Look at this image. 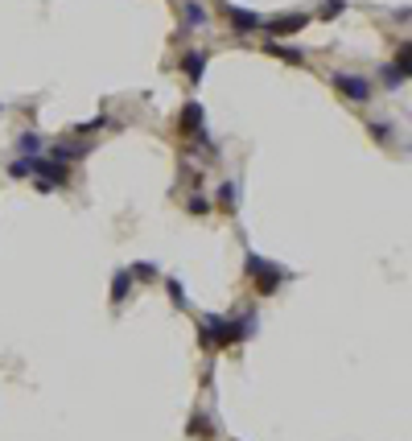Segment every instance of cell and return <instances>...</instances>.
Returning <instances> with one entry per match:
<instances>
[{
    "mask_svg": "<svg viewBox=\"0 0 412 441\" xmlns=\"http://www.w3.org/2000/svg\"><path fill=\"white\" fill-rule=\"evenodd\" d=\"M256 334V313H243V317H202L198 322V343L206 351H223L231 343H243Z\"/></svg>",
    "mask_w": 412,
    "mask_h": 441,
    "instance_id": "obj_1",
    "label": "cell"
},
{
    "mask_svg": "<svg viewBox=\"0 0 412 441\" xmlns=\"http://www.w3.org/2000/svg\"><path fill=\"white\" fill-rule=\"evenodd\" d=\"M247 272H252V281H256V289H260V297H273L276 289L289 281V272L273 260H264V256H256V252H247Z\"/></svg>",
    "mask_w": 412,
    "mask_h": 441,
    "instance_id": "obj_2",
    "label": "cell"
},
{
    "mask_svg": "<svg viewBox=\"0 0 412 441\" xmlns=\"http://www.w3.org/2000/svg\"><path fill=\"white\" fill-rule=\"evenodd\" d=\"M223 17L231 21V29L235 33H260V25H264V17L260 13H252V8H239V4H223Z\"/></svg>",
    "mask_w": 412,
    "mask_h": 441,
    "instance_id": "obj_3",
    "label": "cell"
},
{
    "mask_svg": "<svg viewBox=\"0 0 412 441\" xmlns=\"http://www.w3.org/2000/svg\"><path fill=\"white\" fill-rule=\"evenodd\" d=\"M310 25V17L305 13H284V17H273V21H264L260 29L268 33V38H289V33H301Z\"/></svg>",
    "mask_w": 412,
    "mask_h": 441,
    "instance_id": "obj_4",
    "label": "cell"
},
{
    "mask_svg": "<svg viewBox=\"0 0 412 441\" xmlns=\"http://www.w3.org/2000/svg\"><path fill=\"white\" fill-rule=\"evenodd\" d=\"M334 79V87L342 91L351 103H367L371 99V83H367L363 75H330Z\"/></svg>",
    "mask_w": 412,
    "mask_h": 441,
    "instance_id": "obj_5",
    "label": "cell"
},
{
    "mask_svg": "<svg viewBox=\"0 0 412 441\" xmlns=\"http://www.w3.org/2000/svg\"><path fill=\"white\" fill-rule=\"evenodd\" d=\"M178 128H182V136H198V140H206V128H202V103H185Z\"/></svg>",
    "mask_w": 412,
    "mask_h": 441,
    "instance_id": "obj_6",
    "label": "cell"
},
{
    "mask_svg": "<svg viewBox=\"0 0 412 441\" xmlns=\"http://www.w3.org/2000/svg\"><path fill=\"white\" fill-rule=\"evenodd\" d=\"M404 83H409V45L400 50L392 66H383V87H404Z\"/></svg>",
    "mask_w": 412,
    "mask_h": 441,
    "instance_id": "obj_7",
    "label": "cell"
},
{
    "mask_svg": "<svg viewBox=\"0 0 412 441\" xmlns=\"http://www.w3.org/2000/svg\"><path fill=\"white\" fill-rule=\"evenodd\" d=\"M49 153H54V161H79L91 153V140H58Z\"/></svg>",
    "mask_w": 412,
    "mask_h": 441,
    "instance_id": "obj_8",
    "label": "cell"
},
{
    "mask_svg": "<svg viewBox=\"0 0 412 441\" xmlns=\"http://www.w3.org/2000/svg\"><path fill=\"white\" fill-rule=\"evenodd\" d=\"M206 21H211V13L198 0H182V29H202Z\"/></svg>",
    "mask_w": 412,
    "mask_h": 441,
    "instance_id": "obj_9",
    "label": "cell"
},
{
    "mask_svg": "<svg viewBox=\"0 0 412 441\" xmlns=\"http://www.w3.org/2000/svg\"><path fill=\"white\" fill-rule=\"evenodd\" d=\"M182 70H185V79L198 83V79L206 75V54H202V50H190V54L182 58Z\"/></svg>",
    "mask_w": 412,
    "mask_h": 441,
    "instance_id": "obj_10",
    "label": "cell"
},
{
    "mask_svg": "<svg viewBox=\"0 0 412 441\" xmlns=\"http://www.w3.org/2000/svg\"><path fill=\"white\" fill-rule=\"evenodd\" d=\"M128 289H132V272H128V268H120V272L112 276V301L120 306V301L128 297Z\"/></svg>",
    "mask_w": 412,
    "mask_h": 441,
    "instance_id": "obj_11",
    "label": "cell"
},
{
    "mask_svg": "<svg viewBox=\"0 0 412 441\" xmlns=\"http://www.w3.org/2000/svg\"><path fill=\"white\" fill-rule=\"evenodd\" d=\"M17 149H21V157H38V153L46 149V140H42L38 133H25L21 140H17Z\"/></svg>",
    "mask_w": 412,
    "mask_h": 441,
    "instance_id": "obj_12",
    "label": "cell"
},
{
    "mask_svg": "<svg viewBox=\"0 0 412 441\" xmlns=\"http://www.w3.org/2000/svg\"><path fill=\"white\" fill-rule=\"evenodd\" d=\"M219 207H223V211H235V207H239V186H235V181H223V186H219Z\"/></svg>",
    "mask_w": 412,
    "mask_h": 441,
    "instance_id": "obj_13",
    "label": "cell"
},
{
    "mask_svg": "<svg viewBox=\"0 0 412 441\" xmlns=\"http://www.w3.org/2000/svg\"><path fill=\"white\" fill-rule=\"evenodd\" d=\"M190 438H202V441H211V438H215L211 421H206V417H190Z\"/></svg>",
    "mask_w": 412,
    "mask_h": 441,
    "instance_id": "obj_14",
    "label": "cell"
},
{
    "mask_svg": "<svg viewBox=\"0 0 412 441\" xmlns=\"http://www.w3.org/2000/svg\"><path fill=\"white\" fill-rule=\"evenodd\" d=\"M268 54H276V58H284V62H297V66L305 62V54H301V50H289V45H268Z\"/></svg>",
    "mask_w": 412,
    "mask_h": 441,
    "instance_id": "obj_15",
    "label": "cell"
},
{
    "mask_svg": "<svg viewBox=\"0 0 412 441\" xmlns=\"http://www.w3.org/2000/svg\"><path fill=\"white\" fill-rule=\"evenodd\" d=\"M8 174H13V177H29V174H33V157H17V161L8 165Z\"/></svg>",
    "mask_w": 412,
    "mask_h": 441,
    "instance_id": "obj_16",
    "label": "cell"
},
{
    "mask_svg": "<svg viewBox=\"0 0 412 441\" xmlns=\"http://www.w3.org/2000/svg\"><path fill=\"white\" fill-rule=\"evenodd\" d=\"M99 128H107V116H99V120H87V124H79L75 133H79V136H95Z\"/></svg>",
    "mask_w": 412,
    "mask_h": 441,
    "instance_id": "obj_17",
    "label": "cell"
},
{
    "mask_svg": "<svg viewBox=\"0 0 412 441\" xmlns=\"http://www.w3.org/2000/svg\"><path fill=\"white\" fill-rule=\"evenodd\" d=\"M342 8H346V0H326V4H321V17H326V21H334Z\"/></svg>",
    "mask_w": 412,
    "mask_h": 441,
    "instance_id": "obj_18",
    "label": "cell"
},
{
    "mask_svg": "<svg viewBox=\"0 0 412 441\" xmlns=\"http://www.w3.org/2000/svg\"><path fill=\"white\" fill-rule=\"evenodd\" d=\"M185 207H190V211H194V215H206V211H211V202H206V198H202V194H194V198H190V202H185Z\"/></svg>",
    "mask_w": 412,
    "mask_h": 441,
    "instance_id": "obj_19",
    "label": "cell"
},
{
    "mask_svg": "<svg viewBox=\"0 0 412 441\" xmlns=\"http://www.w3.org/2000/svg\"><path fill=\"white\" fill-rule=\"evenodd\" d=\"M128 272H132V276H140V281H153V276H157V268L148 264V260H144V264H137V268H128Z\"/></svg>",
    "mask_w": 412,
    "mask_h": 441,
    "instance_id": "obj_20",
    "label": "cell"
},
{
    "mask_svg": "<svg viewBox=\"0 0 412 441\" xmlns=\"http://www.w3.org/2000/svg\"><path fill=\"white\" fill-rule=\"evenodd\" d=\"M169 297H174V306L178 309H185V289L178 285V281H169Z\"/></svg>",
    "mask_w": 412,
    "mask_h": 441,
    "instance_id": "obj_21",
    "label": "cell"
},
{
    "mask_svg": "<svg viewBox=\"0 0 412 441\" xmlns=\"http://www.w3.org/2000/svg\"><path fill=\"white\" fill-rule=\"evenodd\" d=\"M371 136L375 140H388V124H371Z\"/></svg>",
    "mask_w": 412,
    "mask_h": 441,
    "instance_id": "obj_22",
    "label": "cell"
}]
</instances>
